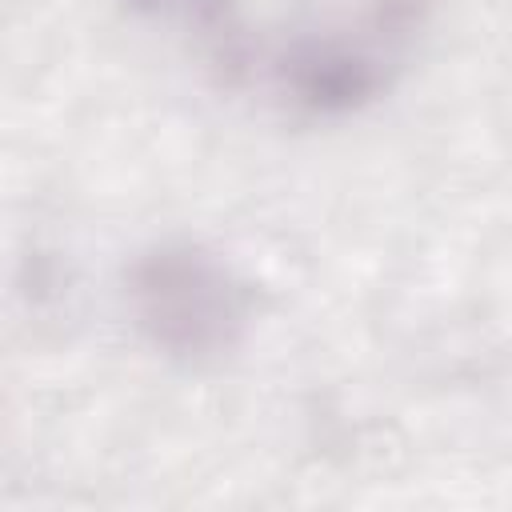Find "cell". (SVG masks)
Returning <instances> with one entry per match:
<instances>
[{
  "label": "cell",
  "mask_w": 512,
  "mask_h": 512,
  "mask_svg": "<svg viewBox=\"0 0 512 512\" xmlns=\"http://www.w3.org/2000/svg\"><path fill=\"white\" fill-rule=\"evenodd\" d=\"M424 24L428 0H364L352 16L280 44L264 80L308 120L356 116L396 84Z\"/></svg>",
  "instance_id": "6da1fadb"
},
{
  "label": "cell",
  "mask_w": 512,
  "mask_h": 512,
  "mask_svg": "<svg viewBox=\"0 0 512 512\" xmlns=\"http://www.w3.org/2000/svg\"><path fill=\"white\" fill-rule=\"evenodd\" d=\"M128 316L164 360L204 368L232 356L256 320L252 284L196 240L144 248L124 276Z\"/></svg>",
  "instance_id": "7a4b0ae2"
},
{
  "label": "cell",
  "mask_w": 512,
  "mask_h": 512,
  "mask_svg": "<svg viewBox=\"0 0 512 512\" xmlns=\"http://www.w3.org/2000/svg\"><path fill=\"white\" fill-rule=\"evenodd\" d=\"M136 12L144 16H156V20H168V24H188V28H200L208 36H228V64L240 68L244 60V40L232 36L236 32V20H232V0H128Z\"/></svg>",
  "instance_id": "3957f363"
}]
</instances>
